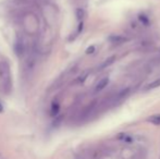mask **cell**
<instances>
[{
  "instance_id": "1",
  "label": "cell",
  "mask_w": 160,
  "mask_h": 159,
  "mask_svg": "<svg viewBox=\"0 0 160 159\" xmlns=\"http://www.w3.org/2000/svg\"><path fill=\"white\" fill-rule=\"evenodd\" d=\"M0 82L4 92L9 93L11 91L12 82H11V73L9 64L6 61H0Z\"/></svg>"
},
{
  "instance_id": "2",
  "label": "cell",
  "mask_w": 160,
  "mask_h": 159,
  "mask_svg": "<svg viewBox=\"0 0 160 159\" xmlns=\"http://www.w3.org/2000/svg\"><path fill=\"white\" fill-rule=\"evenodd\" d=\"M109 84V77H102L100 81H99L98 83L96 84L95 86V93H99V92H101L102 89L106 88V86Z\"/></svg>"
},
{
  "instance_id": "3",
  "label": "cell",
  "mask_w": 160,
  "mask_h": 159,
  "mask_svg": "<svg viewBox=\"0 0 160 159\" xmlns=\"http://www.w3.org/2000/svg\"><path fill=\"white\" fill-rule=\"evenodd\" d=\"M110 42H113V44H122V42H127L128 38L124 36H121V35H112L109 37Z\"/></svg>"
},
{
  "instance_id": "4",
  "label": "cell",
  "mask_w": 160,
  "mask_h": 159,
  "mask_svg": "<svg viewBox=\"0 0 160 159\" xmlns=\"http://www.w3.org/2000/svg\"><path fill=\"white\" fill-rule=\"evenodd\" d=\"M160 86V77L155 81H152V83H149V84H147L145 87H144V92H148V91H152V89H155L157 88V87Z\"/></svg>"
},
{
  "instance_id": "5",
  "label": "cell",
  "mask_w": 160,
  "mask_h": 159,
  "mask_svg": "<svg viewBox=\"0 0 160 159\" xmlns=\"http://www.w3.org/2000/svg\"><path fill=\"white\" fill-rule=\"evenodd\" d=\"M114 60H116V57L114 56H112V57H110V58H108L106 61H103L102 63L99 66V70H102V69H106V68H108V67H110L112 63L114 62Z\"/></svg>"
},
{
  "instance_id": "6",
  "label": "cell",
  "mask_w": 160,
  "mask_h": 159,
  "mask_svg": "<svg viewBox=\"0 0 160 159\" xmlns=\"http://www.w3.org/2000/svg\"><path fill=\"white\" fill-rule=\"evenodd\" d=\"M14 52L17 53L18 56H21L22 53L24 52V46L21 42H17L14 45Z\"/></svg>"
},
{
  "instance_id": "7",
  "label": "cell",
  "mask_w": 160,
  "mask_h": 159,
  "mask_svg": "<svg viewBox=\"0 0 160 159\" xmlns=\"http://www.w3.org/2000/svg\"><path fill=\"white\" fill-rule=\"evenodd\" d=\"M148 122L152 123L155 125H160V115H154L150 118H148Z\"/></svg>"
},
{
  "instance_id": "8",
  "label": "cell",
  "mask_w": 160,
  "mask_h": 159,
  "mask_svg": "<svg viewBox=\"0 0 160 159\" xmlns=\"http://www.w3.org/2000/svg\"><path fill=\"white\" fill-rule=\"evenodd\" d=\"M60 111V106L58 102H53L51 105V109H50V112H51V116H56L58 115V112Z\"/></svg>"
},
{
  "instance_id": "9",
  "label": "cell",
  "mask_w": 160,
  "mask_h": 159,
  "mask_svg": "<svg viewBox=\"0 0 160 159\" xmlns=\"http://www.w3.org/2000/svg\"><path fill=\"white\" fill-rule=\"evenodd\" d=\"M75 14H76V17H78V21L82 22L83 17H84V15H85V11L83 10L82 8H78V9H76V11H75Z\"/></svg>"
},
{
  "instance_id": "10",
  "label": "cell",
  "mask_w": 160,
  "mask_h": 159,
  "mask_svg": "<svg viewBox=\"0 0 160 159\" xmlns=\"http://www.w3.org/2000/svg\"><path fill=\"white\" fill-rule=\"evenodd\" d=\"M95 50H96V47L95 46H89L88 48L86 49V53H87V55H91V53H93Z\"/></svg>"
},
{
  "instance_id": "11",
  "label": "cell",
  "mask_w": 160,
  "mask_h": 159,
  "mask_svg": "<svg viewBox=\"0 0 160 159\" xmlns=\"http://www.w3.org/2000/svg\"><path fill=\"white\" fill-rule=\"evenodd\" d=\"M139 20H141L144 24H148V17H145V15H143V14L139 15Z\"/></svg>"
},
{
  "instance_id": "12",
  "label": "cell",
  "mask_w": 160,
  "mask_h": 159,
  "mask_svg": "<svg viewBox=\"0 0 160 159\" xmlns=\"http://www.w3.org/2000/svg\"><path fill=\"white\" fill-rule=\"evenodd\" d=\"M87 75H88V74H87V73H85L84 75H81V77H80V79H78V82H80V83L84 82V81L86 80V77H87Z\"/></svg>"
},
{
  "instance_id": "13",
  "label": "cell",
  "mask_w": 160,
  "mask_h": 159,
  "mask_svg": "<svg viewBox=\"0 0 160 159\" xmlns=\"http://www.w3.org/2000/svg\"><path fill=\"white\" fill-rule=\"evenodd\" d=\"M3 111V107H2V105L0 104V112H2Z\"/></svg>"
},
{
  "instance_id": "14",
  "label": "cell",
  "mask_w": 160,
  "mask_h": 159,
  "mask_svg": "<svg viewBox=\"0 0 160 159\" xmlns=\"http://www.w3.org/2000/svg\"><path fill=\"white\" fill-rule=\"evenodd\" d=\"M158 61L160 62V52H159V56H158Z\"/></svg>"
}]
</instances>
